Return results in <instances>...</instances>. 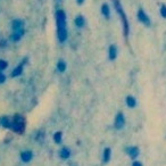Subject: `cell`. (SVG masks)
Here are the masks:
<instances>
[{"mask_svg": "<svg viewBox=\"0 0 166 166\" xmlns=\"http://www.w3.org/2000/svg\"><path fill=\"white\" fill-rule=\"evenodd\" d=\"M76 2H78L79 5H82L83 2H84V0H76Z\"/></svg>", "mask_w": 166, "mask_h": 166, "instance_id": "cell-17", "label": "cell"}, {"mask_svg": "<svg viewBox=\"0 0 166 166\" xmlns=\"http://www.w3.org/2000/svg\"><path fill=\"white\" fill-rule=\"evenodd\" d=\"M21 158H22L23 162L25 163H29L33 158V154H32V151H30V150H26V151H23L22 155H21Z\"/></svg>", "mask_w": 166, "mask_h": 166, "instance_id": "cell-9", "label": "cell"}, {"mask_svg": "<svg viewBox=\"0 0 166 166\" xmlns=\"http://www.w3.org/2000/svg\"><path fill=\"white\" fill-rule=\"evenodd\" d=\"M110 158H112V149L109 147H106L102 151V163L104 164H107L109 163Z\"/></svg>", "mask_w": 166, "mask_h": 166, "instance_id": "cell-6", "label": "cell"}, {"mask_svg": "<svg viewBox=\"0 0 166 166\" xmlns=\"http://www.w3.org/2000/svg\"><path fill=\"white\" fill-rule=\"evenodd\" d=\"M125 104H126V106L129 108H134L137 106V99L133 96L129 95V96L125 98Z\"/></svg>", "mask_w": 166, "mask_h": 166, "instance_id": "cell-7", "label": "cell"}, {"mask_svg": "<svg viewBox=\"0 0 166 166\" xmlns=\"http://www.w3.org/2000/svg\"><path fill=\"white\" fill-rule=\"evenodd\" d=\"M161 15L163 18H166V5H162L161 7Z\"/></svg>", "mask_w": 166, "mask_h": 166, "instance_id": "cell-14", "label": "cell"}, {"mask_svg": "<svg viewBox=\"0 0 166 166\" xmlns=\"http://www.w3.org/2000/svg\"><path fill=\"white\" fill-rule=\"evenodd\" d=\"M57 19V36L61 43L67 40V29H66V14L64 10H58L56 14Z\"/></svg>", "mask_w": 166, "mask_h": 166, "instance_id": "cell-1", "label": "cell"}, {"mask_svg": "<svg viewBox=\"0 0 166 166\" xmlns=\"http://www.w3.org/2000/svg\"><path fill=\"white\" fill-rule=\"evenodd\" d=\"M74 23H75V26H78V27H80V29H82V27L84 26V24H85V19H84V17H83V16L79 15V16H76V17H75Z\"/></svg>", "mask_w": 166, "mask_h": 166, "instance_id": "cell-11", "label": "cell"}, {"mask_svg": "<svg viewBox=\"0 0 166 166\" xmlns=\"http://www.w3.org/2000/svg\"><path fill=\"white\" fill-rule=\"evenodd\" d=\"M132 166H144V165H142V163L139 162V161H134V162L132 163Z\"/></svg>", "mask_w": 166, "mask_h": 166, "instance_id": "cell-16", "label": "cell"}, {"mask_svg": "<svg viewBox=\"0 0 166 166\" xmlns=\"http://www.w3.org/2000/svg\"><path fill=\"white\" fill-rule=\"evenodd\" d=\"M125 125V116L123 113H117L115 116V121H114V126L116 130H122Z\"/></svg>", "mask_w": 166, "mask_h": 166, "instance_id": "cell-2", "label": "cell"}, {"mask_svg": "<svg viewBox=\"0 0 166 166\" xmlns=\"http://www.w3.org/2000/svg\"><path fill=\"white\" fill-rule=\"evenodd\" d=\"M61 140H63V133L61 131L56 132L55 134H54V141H55V144H59L61 142Z\"/></svg>", "mask_w": 166, "mask_h": 166, "instance_id": "cell-13", "label": "cell"}, {"mask_svg": "<svg viewBox=\"0 0 166 166\" xmlns=\"http://www.w3.org/2000/svg\"><path fill=\"white\" fill-rule=\"evenodd\" d=\"M101 14H102V16L105 18H109L110 16V9H109V6L107 4H104L101 6Z\"/></svg>", "mask_w": 166, "mask_h": 166, "instance_id": "cell-10", "label": "cell"}, {"mask_svg": "<svg viewBox=\"0 0 166 166\" xmlns=\"http://www.w3.org/2000/svg\"><path fill=\"white\" fill-rule=\"evenodd\" d=\"M59 156H61V159H68L71 157V150L70 148H67V147H64V148L61 149V151H59Z\"/></svg>", "mask_w": 166, "mask_h": 166, "instance_id": "cell-8", "label": "cell"}, {"mask_svg": "<svg viewBox=\"0 0 166 166\" xmlns=\"http://www.w3.org/2000/svg\"><path fill=\"white\" fill-rule=\"evenodd\" d=\"M138 19L146 26H150V18L147 14L144 13V9H139L138 10Z\"/></svg>", "mask_w": 166, "mask_h": 166, "instance_id": "cell-3", "label": "cell"}, {"mask_svg": "<svg viewBox=\"0 0 166 166\" xmlns=\"http://www.w3.org/2000/svg\"><path fill=\"white\" fill-rule=\"evenodd\" d=\"M66 68H67V64L65 63V61H63V59L58 61V63H57V71L59 73H64L66 71Z\"/></svg>", "mask_w": 166, "mask_h": 166, "instance_id": "cell-12", "label": "cell"}, {"mask_svg": "<svg viewBox=\"0 0 166 166\" xmlns=\"http://www.w3.org/2000/svg\"><path fill=\"white\" fill-rule=\"evenodd\" d=\"M22 71H23V67L22 66H19L18 68H16V70L13 72V76H17V75H19L22 73Z\"/></svg>", "mask_w": 166, "mask_h": 166, "instance_id": "cell-15", "label": "cell"}, {"mask_svg": "<svg viewBox=\"0 0 166 166\" xmlns=\"http://www.w3.org/2000/svg\"><path fill=\"white\" fill-rule=\"evenodd\" d=\"M125 153L129 155V157L132 158V159H136L140 154V150L137 146H130V147H126L125 148Z\"/></svg>", "mask_w": 166, "mask_h": 166, "instance_id": "cell-4", "label": "cell"}, {"mask_svg": "<svg viewBox=\"0 0 166 166\" xmlns=\"http://www.w3.org/2000/svg\"><path fill=\"white\" fill-rule=\"evenodd\" d=\"M117 47L115 44H110L109 49H108V58L109 61H115L117 58Z\"/></svg>", "mask_w": 166, "mask_h": 166, "instance_id": "cell-5", "label": "cell"}]
</instances>
